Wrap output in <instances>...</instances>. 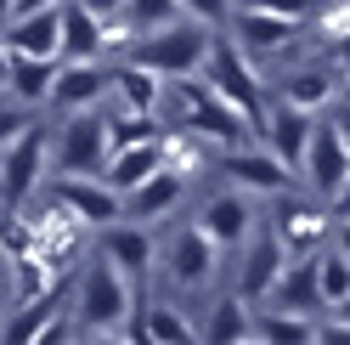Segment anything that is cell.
<instances>
[{
	"mask_svg": "<svg viewBox=\"0 0 350 345\" xmlns=\"http://www.w3.org/2000/svg\"><path fill=\"white\" fill-rule=\"evenodd\" d=\"M334 215H350V181L339 187V199H334Z\"/></svg>",
	"mask_w": 350,
	"mask_h": 345,
	"instance_id": "8d00e7d4",
	"label": "cell"
},
{
	"mask_svg": "<svg viewBox=\"0 0 350 345\" xmlns=\"http://www.w3.org/2000/svg\"><path fill=\"white\" fill-rule=\"evenodd\" d=\"M339 97H350V57H345V74H339Z\"/></svg>",
	"mask_w": 350,
	"mask_h": 345,
	"instance_id": "f35d334b",
	"label": "cell"
},
{
	"mask_svg": "<svg viewBox=\"0 0 350 345\" xmlns=\"http://www.w3.org/2000/svg\"><path fill=\"white\" fill-rule=\"evenodd\" d=\"M124 17H130L136 34H152V29H170V23H181V17H192V12H187V0H130Z\"/></svg>",
	"mask_w": 350,
	"mask_h": 345,
	"instance_id": "f546056e",
	"label": "cell"
},
{
	"mask_svg": "<svg viewBox=\"0 0 350 345\" xmlns=\"http://www.w3.org/2000/svg\"><path fill=\"white\" fill-rule=\"evenodd\" d=\"M6 51H34V57H62V0L6 17Z\"/></svg>",
	"mask_w": 350,
	"mask_h": 345,
	"instance_id": "d6986e66",
	"label": "cell"
},
{
	"mask_svg": "<svg viewBox=\"0 0 350 345\" xmlns=\"http://www.w3.org/2000/svg\"><path fill=\"white\" fill-rule=\"evenodd\" d=\"M107 261L113 266H124L130 277H142L159 266V255H164V244H152V232H147V221H136V215H130V221H113V227H102V244H96Z\"/></svg>",
	"mask_w": 350,
	"mask_h": 345,
	"instance_id": "9a60e30c",
	"label": "cell"
},
{
	"mask_svg": "<svg viewBox=\"0 0 350 345\" xmlns=\"http://www.w3.org/2000/svg\"><path fill=\"white\" fill-rule=\"evenodd\" d=\"M113 97H119V107H136V114H164V102H170V79H164V74H152L147 62L124 57V62H113Z\"/></svg>",
	"mask_w": 350,
	"mask_h": 345,
	"instance_id": "44dd1931",
	"label": "cell"
},
{
	"mask_svg": "<svg viewBox=\"0 0 350 345\" xmlns=\"http://www.w3.org/2000/svg\"><path fill=\"white\" fill-rule=\"evenodd\" d=\"M282 102H299V107H311V114H322V107L339 102V79L327 74L322 62H305V68L282 74Z\"/></svg>",
	"mask_w": 350,
	"mask_h": 345,
	"instance_id": "83f0119b",
	"label": "cell"
},
{
	"mask_svg": "<svg viewBox=\"0 0 350 345\" xmlns=\"http://www.w3.org/2000/svg\"><path fill=\"white\" fill-rule=\"evenodd\" d=\"M322 294H327V311H334L339 300L350 294V255H345V249L322 255Z\"/></svg>",
	"mask_w": 350,
	"mask_h": 345,
	"instance_id": "4dcf8cb0",
	"label": "cell"
},
{
	"mask_svg": "<svg viewBox=\"0 0 350 345\" xmlns=\"http://www.w3.org/2000/svg\"><path fill=\"white\" fill-rule=\"evenodd\" d=\"M254 340H266V345L322 340V322H317V311H294V306H277V300H260L254 306Z\"/></svg>",
	"mask_w": 350,
	"mask_h": 345,
	"instance_id": "cb8c5ba5",
	"label": "cell"
},
{
	"mask_svg": "<svg viewBox=\"0 0 350 345\" xmlns=\"http://www.w3.org/2000/svg\"><path fill=\"white\" fill-rule=\"evenodd\" d=\"M327 119H334V125H339V136L350 142V97H339L334 107H327Z\"/></svg>",
	"mask_w": 350,
	"mask_h": 345,
	"instance_id": "836d02e7",
	"label": "cell"
},
{
	"mask_svg": "<svg viewBox=\"0 0 350 345\" xmlns=\"http://www.w3.org/2000/svg\"><path fill=\"white\" fill-rule=\"evenodd\" d=\"M305 187L317 192V199H327L334 204L339 199V187L350 181V142L339 136V125L327 119V125H317V142H311V153H305Z\"/></svg>",
	"mask_w": 350,
	"mask_h": 345,
	"instance_id": "4fadbf2b",
	"label": "cell"
},
{
	"mask_svg": "<svg viewBox=\"0 0 350 345\" xmlns=\"http://www.w3.org/2000/svg\"><path fill=\"white\" fill-rule=\"evenodd\" d=\"M85 6H96V12H102V17H119V12H124V6H130V0H85Z\"/></svg>",
	"mask_w": 350,
	"mask_h": 345,
	"instance_id": "d590c367",
	"label": "cell"
},
{
	"mask_svg": "<svg viewBox=\"0 0 350 345\" xmlns=\"http://www.w3.org/2000/svg\"><path fill=\"white\" fill-rule=\"evenodd\" d=\"M221 255H226V249L204 232V221H192V227H175L170 238H164L159 272L170 277L175 289H209L215 272H221Z\"/></svg>",
	"mask_w": 350,
	"mask_h": 345,
	"instance_id": "8992f818",
	"label": "cell"
},
{
	"mask_svg": "<svg viewBox=\"0 0 350 345\" xmlns=\"http://www.w3.org/2000/svg\"><path fill=\"white\" fill-rule=\"evenodd\" d=\"M107 91H113V62L107 57H62V79L51 91V107L57 114H85Z\"/></svg>",
	"mask_w": 350,
	"mask_h": 345,
	"instance_id": "7c38bea8",
	"label": "cell"
},
{
	"mask_svg": "<svg viewBox=\"0 0 350 345\" xmlns=\"http://www.w3.org/2000/svg\"><path fill=\"white\" fill-rule=\"evenodd\" d=\"M334 249L350 255V215H339V221H334Z\"/></svg>",
	"mask_w": 350,
	"mask_h": 345,
	"instance_id": "e575fe53",
	"label": "cell"
},
{
	"mask_svg": "<svg viewBox=\"0 0 350 345\" xmlns=\"http://www.w3.org/2000/svg\"><path fill=\"white\" fill-rule=\"evenodd\" d=\"M187 12L221 29V23H232V17H237V0H187Z\"/></svg>",
	"mask_w": 350,
	"mask_h": 345,
	"instance_id": "d6a6232c",
	"label": "cell"
},
{
	"mask_svg": "<svg viewBox=\"0 0 350 345\" xmlns=\"http://www.w3.org/2000/svg\"><path fill=\"white\" fill-rule=\"evenodd\" d=\"M232 34L249 57H277L305 34V17H282V12H260V6H237Z\"/></svg>",
	"mask_w": 350,
	"mask_h": 345,
	"instance_id": "5bb4252c",
	"label": "cell"
},
{
	"mask_svg": "<svg viewBox=\"0 0 350 345\" xmlns=\"http://www.w3.org/2000/svg\"><path fill=\"white\" fill-rule=\"evenodd\" d=\"M215 40H221V34H215V23H204V17H181V23H170V29L142 34L124 57L147 62V68L164 74V79H187V74H204V68H209Z\"/></svg>",
	"mask_w": 350,
	"mask_h": 345,
	"instance_id": "3957f363",
	"label": "cell"
},
{
	"mask_svg": "<svg viewBox=\"0 0 350 345\" xmlns=\"http://www.w3.org/2000/svg\"><path fill=\"white\" fill-rule=\"evenodd\" d=\"M221 170L232 176V187H243V192H266V199H277V192H288L294 187V176L299 170L277 153V147H266V142H243V147H226L221 153Z\"/></svg>",
	"mask_w": 350,
	"mask_h": 345,
	"instance_id": "9c48e42d",
	"label": "cell"
},
{
	"mask_svg": "<svg viewBox=\"0 0 350 345\" xmlns=\"http://www.w3.org/2000/svg\"><path fill=\"white\" fill-rule=\"evenodd\" d=\"M130 340H147V345H187V340H204V329H198L181 306H175V300H147V306H136Z\"/></svg>",
	"mask_w": 350,
	"mask_h": 345,
	"instance_id": "ffe728a7",
	"label": "cell"
},
{
	"mask_svg": "<svg viewBox=\"0 0 350 345\" xmlns=\"http://www.w3.org/2000/svg\"><path fill=\"white\" fill-rule=\"evenodd\" d=\"M68 306H74V317H79V334H85V340H130V317H136V277H130L124 266H113V261L96 249V261L79 272Z\"/></svg>",
	"mask_w": 350,
	"mask_h": 345,
	"instance_id": "6da1fadb",
	"label": "cell"
},
{
	"mask_svg": "<svg viewBox=\"0 0 350 345\" xmlns=\"http://www.w3.org/2000/svg\"><path fill=\"white\" fill-rule=\"evenodd\" d=\"M57 199L68 204L85 227H113V221H124L130 215V204H124V192L107 181V176H57Z\"/></svg>",
	"mask_w": 350,
	"mask_h": 345,
	"instance_id": "8fae6325",
	"label": "cell"
},
{
	"mask_svg": "<svg viewBox=\"0 0 350 345\" xmlns=\"http://www.w3.org/2000/svg\"><path fill=\"white\" fill-rule=\"evenodd\" d=\"M334 204L327 199H294V192H277V215H271V227L282 232V244H288V255H322L327 244V227L339 221V215H327Z\"/></svg>",
	"mask_w": 350,
	"mask_h": 345,
	"instance_id": "30bf717a",
	"label": "cell"
},
{
	"mask_svg": "<svg viewBox=\"0 0 350 345\" xmlns=\"http://www.w3.org/2000/svg\"><path fill=\"white\" fill-rule=\"evenodd\" d=\"M327 317H339V322H350V294H345V300H339V306L327 311Z\"/></svg>",
	"mask_w": 350,
	"mask_h": 345,
	"instance_id": "74e56055",
	"label": "cell"
},
{
	"mask_svg": "<svg viewBox=\"0 0 350 345\" xmlns=\"http://www.w3.org/2000/svg\"><path fill=\"white\" fill-rule=\"evenodd\" d=\"M62 79V57H34V51H6V97L23 102V107H40L51 102Z\"/></svg>",
	"mask_w": 350,
	"mask_h": 345,
	"instance_id": "e0dca14e",
	"label": "cell"
},
{
	"mask_svg": "<svg viewBox=\"0 0 350 345\" xmlns=\"http://www.w3.org/2000/svg\"><path fill=\"white\" fill-rule=\"evenodd\" d=\"M164 170V136L159 142H130V147H113V159H107V181H113L124 199L136 192L142 181H152Z\"/></svg>",
	"mask_w": 350,
	"mask_h": 345,
	"instance_id": "d4e9b609",
	"label": "cell"
},
{
	"mask_svg": "<svg viewBox=\"0 0 350 345\" xmlns=\"http://www.w3.org/2000/svg\"><path fill=\"white\" fill-rule=\"evenodd\" d=\"M288 244H282V232L277 227H254L249 232V244L237 249V294H249L254 306L260 300H271L277 283H282V272H288Z\"/></svg>",
	"mask_w": 350,
	"mask_h": 345,
	"instance_id": "ba28073f",
	"label": "cell"
},
{
	"mask_svg": "<svg viewBox=\"0 0 350 345\" xmlns=\"http://www.w3.org/2000/svg\"><path fill=\"white\" fill-rule=\"evenodd\" d=\"M181 192H187V176L164 164L159 176H152V181H142V187L130 192L124 204H130V215H136V221H147V227H152V221H164V215H170L175 204H181Z\"/></svg>",
	"mask_w": 350,
	"mask_h": 345,
	"instance_id": "4316f807",
	"label": "cell"
},
{
	"mask_svg": "<svg viewBox=\"0 0 350 345\" xmlns=\"http://www.w3.org/2000/svg\"><path fill=\"white\" fill-rule=\"evenodd\" d=\"M204 340L209 345H243V340H254V300L249 294H221L209 306V317H204Z\"/></svg>",
	"mask_w": 350,
	"mask_h": 345,
	"instance_id": "484cf974",
	"label": "cell"
},
{
	"mask_svg": "<svg viewBox=\"0 0 350 345\" xmlns=\"http://www.w3.org/2000/svg\"><path fill=\"white\" fill-rule=\"evenodd\" d=\"M62 57H107V17L85 0H62Z\"/></svg>",
	"mask_w": 350,
	"mask_h": 345,
	"instance_id": "7402d4cb",
	"label": "cell"
},
{
	"mask_svg": "<svg viewBox=\"0 0 350 345\" xmlns=\"http://www.w3.org/2000/svg\"><path fill=\"white\" fill-rule=\"evenodd\" d=\"M317 114L311 107H299V102H277L271 114H266V147H277L282 159H288L294 170H305V153H311V142H317Z\"/></svg>",
	"mask_w": 350,
	"mask_h": 345,
	"instance_id": "2e32d148",
	"label": "cell"
},
{
	"mask_svg": "<svg viewBox=\"0 0 350 345\" xmlns=\"http://www.w3.org/2000/svg\"><path fill=\"white\" fill-rule=\"evenodd\" d=\"M271 300H277V306H294V311H327V294H322V255H294Z\"/></svg>",
	"mask_w": 350,
	"mask_h": 345,
	"instance_id": "603a6c76",
	"label": "cell"
},
{
	"mask_svg": "<svg viewBox=\"0 0 350 345\" xmlns=\"http://www.w3.org/2000/svg\"><path fill=\"white\" fill-rule=\"evenodd\" d=\"M198 221H204V232H209L221 249H243V244H249V232H254L249 192H243V187H226V192H215V199H204Z\"/></svg>",
	"mask_w": 350,
	"mask_h": 345,
	"instance_id": "ac0fdd59",
	"label": "cell"
},
{
	"mask_svg": "<svg viewBox=\"0 0 350 345\" xmlns=\"http://www.w3.org/2000/svg\"><path fill=\"white\" fill-rule=\"evenodd\" d=\"M46 153H51V136L40 131V125H29L23 136L6 142V159H0V199H6V215L29 209V199L40 192V181H46Z\"/></svg>",
	"mask_w": 350,
	"mask_h": 345,
	"instance_id": "52a82bcc",
	"label": "cell"
},
{
	"mask_svg": "<svg viewBox=\"0 0 350 345\" xmlns=\"http://www.w3.org/2000/svg\"><path fill=\"white\" fill-rule=\"evenodd\" d=\"M215 142H204L198 131H187V125H170L164 131V164L170 170H181V176L192 181V176H204V153H209Z\"/></svg>",
	"mask_w": 350,
	"mask_h": 345,
	"instance_id": "f1b7e54d",
	"label": "cell"
},
{
	"mask_svg": "<svg viewBox=\"0 0 350 345\" xmlns=\"http://www.w3.org/2000/svg\"><path fill=\"white\" fill-rule=\"evenodd\" d=\"M170 114L175 125H187V131H198L204 142H215L226 153V147H243L254 125L237 114V107L215 91L204 74H187V79H170Z\"/></svg>",
	"mask_w": 350,
	"mask_h": 345,
	"instance_id": "7a4b0ae2",
	"label": "cell"
},
{
	"mask_svg": "<svg viewBox=\"0 0 350 345\" xmlns=\"http://www.w3.org/2000/svg\"><path fill=\"white\" fill-rule=\"evenodd\" d=\"M237 6H260V12H282V17H317L322 0H237Z\"/></svg>",
	"mask_w": 350,
	"mask_h": 345,
	"instance_id": "1f68e13d",
	"label": "cell"
},
{
	"mask_svg": "<svg viewBox=\"0 0 350 345\" xmlns=\"http://www.w3.org/2000/svg\"><path fill=\"white\" fill-rule=\"evenodd\" d=\"M113 147V119H102L96 107L68 114V125L57 131V176H107Z\"/></svg>",
	"mask_w": 350,
	"mask_h": 345,
	"instance_id": "5b68a950",
	"label": "cell"
},
{
	"mask_svg": "<svg viewBox=\"0 0 350 345\" xmlns=\"http://www.w3.org/2000/svg\"><path fill=\"white\" fill-rule=\"evenodd\" d=\"M204 79L221 91L237 114H243L254 131H266V97H260V74H254V57L237 46V34H221L215 40V57H209V68H204Z\"/></svg>",
	"mask_w": 350,
	"mask_h": 345,
	"instance_id": "277c9868",
	"label": "cell"
}]
</instances>
